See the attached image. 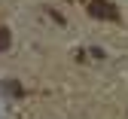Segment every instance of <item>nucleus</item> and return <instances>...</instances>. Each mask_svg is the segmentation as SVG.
Instances as JSON below:
<instances>
[{
	"label": "nucleus",
	"instance_id": "nucleus-1",
	"mask_svg": "<svg viewBox=\"0 0 128 119\" xmlns=\"http://www.w3.org/2000/svg\"><path fill=\"white\" fill-rule=\"evenodd\" d=\"M88 15H92V19H104V22H116L119 19V9L110 3V0H92V3H88Z\"/></svg>",
	"mask_w": 128,
	"mask_h": 119
},
{
	"label": "nucleus",
	"instance_id": "nucleus-2",
	"mask_svg": "<svg viewBox=\"0 0 128 119\" xmlns=\"http://www.w3.org/2000/svg\"><path fill=\"white\" fill-rule=\"evenodd\" d=\"M9 43H12V34L0 25V52H3V49H9Z\"/></svg>",
	"mask_w": 128,
	"mask_h": 119
}]
</instances>
